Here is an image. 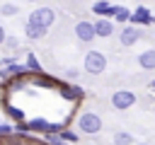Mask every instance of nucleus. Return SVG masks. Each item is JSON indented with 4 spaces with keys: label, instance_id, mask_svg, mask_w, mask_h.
Masks as SVG:
<instances>
[{
    "label": "nucleus",
    "instance_id": "12",
    "mask_svg": "<svg viewBox=\"0 0 155 145\" xmlns=\"http://www.w3.org/2000/svg\"><path fill=\"white\" fill-rule=\"evenodd\" d=\"M24 34H27L29 39H44V36H46V27H36V24H27V29H24Z\"/></svg>",
    "mask_w": 155,
    "mask_h": 145
},
{
    "label": "nucleus",
    "instance_id": "17",
    "mask_svg": "<svg viewBox=\"0 0 155 145\" xmlns=\"http://www.w3.org/2000/svg\"><path fill=\"white\" fill-rule=\"evenodd\" d=\"M27 68H31V70H39V63H36L34 53H27ZM39 72H41V70H39Z\"/></svg>",
    "mask_w": 155,
    "mask_h": 145
},
{
    "label": "nucleus",
    "instance_id": "20",
    "mask_svg": "<svg viewBox=\"0 0 155 145\" xmlns=\"http://www.w3.org/2000/svg\"><path fill=\"white\" fill-rule=\"evenodd\" d=\"M10 133H12V128L7 123H0V135H10Z\"/></svg>",
    "mask_w": 155,
    "mask_h": 145
},
{
    "label": "nucleus",
    "instance_id": "22",
    "mask_svg": "<svg viewBox=\"0 0 155 145\" xmlns=\"http://www.w3.org/2000/svg\"><path fill=\"white\" fill-rule=\"evenodd\" d=\"M148 87H150V89H155V80H150V85H148Z\"/></svg>",
    "mask_w": 155,
    "mask_h": 145
},
{
    "label": "nucleus",
    "instance_id": "3",
    "mask_svg": "<svg viewBox=\"0 0 155 145\" xmlns=\"http://www.w3.org/2000/svg\"><path fill=\"white\" fill-rule=\"evenodd\" d=\"M56 22V12L51 10V7H39V10H34L31 14H29V24H36V27H51Z\"/></svg>",
    "mask_w": 155,
    "mask_h": 145
},
{
    "label": "nucleus",
    "instance_id": "1",
    "mask_svg": "<svg viewBox=\"0 0 155 145\" xmlns=\"http://www.w3.org/2000/svg\"><path fill=\"white\" fill-rule=\"evenodd\" d=\"M104 68H107V58L102 51H87L85 53V70L90 75H99V72H104Z\"/></svg>",
    "mask_w": 155,
    "mask_h": 145
},
{
    "label": "nucleus",
    "instance_id": "11",
    "mask_svg": "<svg viewBox=\"0 0 155 145\" xmlns=\"http://www.w3.org/2000/svg\"><path fill=\"white\" fill-rule=\"evenodd\" d=\"M109 17H114L116 22H126V19L131 17V12H128V10L124 7V5H114V7H111V14H109Z\"/></svg>",
    "mask_w": 155,
    "mask_h": 145
},
{
    "label": "nucleus",
    "instance_id": "19",
    "mask_svg": "<svg viewBox=\"0 0 155 145\" xmlns=\"http://www.w3.org/2000/svg\"><path fill=\"white\" fill-rule=\"evenodd\" d=\"M7 111H10V116H12V118H19V121L24 118V111H22V109H15V106H10Z\"/></svg>",
    "mask_w": 155,
    "mask_h": 145
},
{
    "label": "nucleus",
    "instance_id": "8",
    "mask_svg": "<svg viewBox=\"0 0 155 145\" xmlns=\"http://www.w3.org/2000/svg\"><path fill=\"white\" fill-rule=\"evenodd\" d=\"M138 36H140V34H138V29H136V27H126V29L119 34V41H121L124 46H133V44L138 41Z\"/></svg>",
    "mask_w": 155,
    "mask_h": 145
},
{
    "label": "nucleus",
    "instance_id": "6",
    "mask_svg": "<svg viewBox=\"0 0 155 145\" xmlns=\"http://www.w3.org/2000/svg\"><path fill=\"white\" fill-rule=\"evenodd\" d=\"M27 130H41V133H56V130H61L58 126H53V123H48L46 118H34V121H29V126H27Z\"/></svg>",
    "mask_w": 155,
    "mask_h": 145
},
{
    "label": "nucleus",
    "instance_id": "23",
    "mask_svg": "<svg viewBox=\"0 0 155 145\" xmlns=\"http://www.w3.org/2000/svg\"><path fill=\"white\" fill-rule=\"evenodd\" d=\"M53 145H68V143H58V140H53Z\"/></svg>",
    "mask_w": 155,
    "mask_h": 145
},
{
    "label": "nucleus",
    "instance_id": "15",
    "mask_svg": "<svg viewBox=\"0 0 155 145\" xmlns=\"http://www.w3.org/2000/svg\"><path fill=\"white\" fill-rule=\"evenodd\" d=\"M19 10H17V5H10V2H5V5H0V14H5V17H15Z\"/></svg>",
    "mask_w": 155,
    "mask_h": 145
},
{
    "label": "nucleus",
    "instance_id": "9",
    "mask_svg": "<svg viewBox=\"0 0 155 145\" xmlns=\"http://www.w3.org/2000/svg\"><path fill=\"white\" fill-rule=\"evenodd\" d=\"M138 65L145 68V70H155V51H153V48L143 51V53L138 56Z\"/></svg>",
    "mask_w": 155,
    "mask_h": 145
},
{
    "label": "nucleus",
    "instance_id": "13",
    "mask_svg": "<svg viewBox=\"0 0 155 145\" xmlns=\"http://www.w3.org/2000/svg\"><path fill=\"white\" fill-rule=\"evenodd\" d=\"M114 145H133V135L126 130H116L114 133Z\"/></svg>",
    "mask_w": 155,
    "mask_h": 145
},
{
    "label": "nucleus",
    "instance_id": "24",
    "mask_svg": "<svg viewBox=\"0 0 155 145\" xmlns=\"http://www.w3.org/2000/svg\"><path fill=\"white\" fill-rule=\"evenodd\" d=\"M140 145H143V143H140Z\"/></svg>",
    "mask_w": 155,
    "mask_h": 145
},
{
    "label": "nucleus",
    "instance_id": "4",
    "mask_svg": "<svg viewBox=\"0 0 155 145\" xmlns=\"http://www.w3.org/2000/svg\"><path fill=\"white\" fill-rule=\"evenodd\" d=\"M133 104H136V94L128 92V89H116V92L111 94V106L119 109V111H124V109H128V106H133Z\"/></svg>",
    "mask_w": 155,
    "mask_h": 145
},
{
    "label": "nucleus",
    "instance_id": "2",
    "mask_svg": "<svg viewBox=\"0 0 155 145\" xmlns=\"http://www.w3.org/2000/svg\"><path fill=\"white\" fill-rule=\"evenodd\" d=\"M78 128H80L82 133H87V135H94V133L102 130V118H99L97 114H92V111H85V114L78 118Z\"/></svg>",
    "mask_w": 155,
    "mask_h": 145
},
{
    "label": "nucleus",
    "instance_id": "21",
    "mask_svg": "<svg viewBox=\"0 0 155 145\" xmlns=\"http://www.w3.org/2000/svg\"><path fill=\"white\" fill-rule=\"evenodd\" d=\"M0 44H5V29L0 27Z\"/></svg>",
    "mask_w": 155,
    "mask_h": 145
},
{
    "label": "nucleus",
    "instance_id": "16",
    "mask_svg": "<svg viewBox=\"0 0 155 145\" xmlns=\"http://www.w3.org/2000/svg\"><path fill=\"white\" fill-rule=\"evenodd\" d=\"M58 135L63 140H68V143H75L78 140V133H73V130H58Z\"/></svg>",
    "mask_w": 155,
    "mask_h": 145
},
{
    "label": "nucleus",
    "instance_id": "14",
    "mask_svg": "<svg viewBox=\"0 0 155 145\" xmlns=\"http://www.w3.org/2000/svg\"><path fill=\"white\" fill-rule=\"evenodd\" d=\"M92 12H94V14H104V17H109V14H111V5H109L107 0H99V2L92 5Z\"/></svg>",
    "mask_w": 155,
    "mask_h": 145
},
{
    "label": "nucleus",
    "instance_id": "18",
    "mask_svg": "<svg viewBox=\"0 0 155 145\" xmlns=\"http://www.w3.org/2000/svg\"><path fill=\"white\" fill-rule=\"evenodd\" d=\"M80 92H82L80 87H68V89H65V97H68V99H75V97H80Z\"/></svg>",
    "mask_w": 155,
    "mask_h": 145
},
{
    "label": "nucleus",
    "instance_id": "10",
    "mask_svg": "<svg viewBox=\"0 0 155 145\" xmlns=\"http://www.w3.org/2000/svg\"><path fill=\"white\" fill-rule=\"evenodd\" d=\"M128 19H131L133 24H136V22H140V24H150V22H153V17H150V12H148L145 7H138V10L128 17Z\"/></svg>",
    "mask_w": 155,
    "mask_h": 145
},
{
    "label": "nucleus",
    "instance_id": "7",
    "mask_svg": "<svg viewBox=\"0 0 155 145\" xmlns=\"http://www.w3.org/2000/svg\"><path fill=\"white\" fill-rule=\"evenodd\" d=\"M75 34H78L80 41H92V39H94L92 22H78V24H75Z\"/></svg>",
    "mask_w": 155,
    "mask_h": 145
},
{
    "label": "nucleus",
    "instance_id": "5",
    "mask_svg": "<svg viewBox=\"0 0 155 145\" xmlns=\"http://www.w3.org/2000/svg\"><path fill=\"white\" fill-rule=\"evenodd\" d=\"M92 29H94V36H111V34H114V24H111L109 17L97 19V22L92 24Z\"/></svg>",
    "mask_w": 155,
    "mask_h": 145
}]
</instances>
